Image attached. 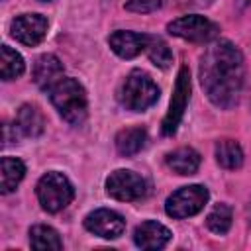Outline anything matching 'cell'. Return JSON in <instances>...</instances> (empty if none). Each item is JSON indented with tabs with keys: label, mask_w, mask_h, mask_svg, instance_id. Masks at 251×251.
<instances>
[{
	"label": "cell",
	"mask_w": 251,
	"mask_h": 251,
	"mask_svg": "<svg viewBox=\"0 0 251 251\" xmlns=\"http://www.w3.org/2000/svg\"><path fill=\"white\" fill-rule=\"evenodd\" d=\"M167 31L171 35H176L192 43H210L218 37L220 25L200 14H188V16L173 20L167 25Z\"/></svg>",
	"instance_id": "obj_5"
},
{
	"label": "cell",
	"mask_w": 251,
	"mask_h": 251,
	"mask_svg": "<svg viewBox=\"0 0 251 251\" xmlns=\"http://www.w3.org/2000/svg\"><path fill=\"white\" fill-rule=\"evenodd\" d=\"M84 227L98 237L116 239L126 231V220L108 208H98L84 218Z\"/></svg>",
	"instance_id": "obj_10"
},
{
	"label": "cell",
	"mask_w": 251,
	"mask_h": 251,
	"mask_svg": "<svg viewBox=\"0 0 251 251\" xmlns=\"http://www.w3.org/2000/svg\"><path fill=\"white\" fill-rule=\"evenodd\" d=\"M24 175H25V165H24L22 159L2 157V182H0L2 194H8V192L16 190V186L20 184Z\"/></svg>",
	"instance_id": "obj_17"
},
{
	"label": "cell",
	"mask_w": 251,
	"mask_h": 251,
	"mask_svg": "<svg viewBox=\"0 0 251 251\" xmlns=\"http://www.w3.org/2000/svg\"><path fill=\"white\" fill-rule=\"evenodd\" d=\"M171 229L159 222L147 220L139 224L133 231V241L139 249H161L171 241Z\"/></svg>",
	"instance_id": "obj_12"
},
{
	"label": "cell",
	"mask_w": 251,
	"mask_h": 251,
	"mask_svg": "<svg viewBox=\"0 0 251 251\" xmlns=\"http://www.w3.org/2000/svg\"><path fill=\"white\" fill-rule=\"evenodd\" d=\"M29 245L33 249H63V241L59 233L49 226H33L29 229Z\"/></svg>",
	"instance_id": "obj_20"
},
{
	"label": "cell",
	"mask_w": 251,
	"mask_h": 251,
	"mask_svg": "<svg viewBox=\"0 0 251 251\" xmlns=\"http://www.w3.org/2000/svg\"><path fill=\"white\" fill-rule=\"evenodd\" d=\"M61 76H63V65L55 55L45 53L35 61V65H33V82L37 86L47 90Z\"/></svg>",
	"instance_id": "obj_13"
},
{
	"label": "cell",
	"mask_w": 251,
	"mask_h": 251,
	"mask_svg": "<svg viewBox=\"0 0 251 251\" xmlns=\"http://www.w3.org/2000/svg\"><path fill=\"white\" fill-rule=\"evenodd\" d=\"M210 198V192L206 186L202 184H190V186H182L178 190H175L167 202H165V212L171 216V218H176V220H182V218H188V216H194L198 214L206 202Z\"/></svg>",
	"instance_id": "obj_6"
},
{
	"label": "cell",
	"mask_w": 251,
	"mask_h": 251,
	"mask_svg": "<svg viewBox=\"0 0 251 251\" xmlns=\"http://www.w3.org/2000/svg\"><path fill=\"white\" fill-rule=\"evenodd\" d=\"M118 100L131 112H143L159 100V86L145 71L133 69L120 86Z\"/></svg>",
	"instance_id": "obj_3"
},
{
	"label": "cell",
	"mask_w": 251,
	"mask_h": 251,
	"mask_svg": "<svg viewBox=\"0 0 251 251\" xmlns=\"http://www.w3.org/2000/svg\"><path fill=\"white\" fill-rule=\"evenodd\" d=\"M10 31H12V37L18 39L20 43L33 47V45L41 43L47 33V18L41 14L16 16L10 24Z\"/></svg>",
	"instance_id": "obj_9"
},
{
	"label": "cell",
	"mask_w": 251,
	"mask_h": 251,
	"mask_svg": "<svg viewBox=\"0 0 251 251\" xmlns=\"http://www.w3.org/2000/svg\"><path fill=\"white\" fill-rule=\"evenodd\" d=\"M106 192L116 200L133 202V200H141L147 194V182L141 175L133 171L118 169L106 178Z\"/></svg>",
	"instance_id": "obj_8"
},
{
	"label": "cell",
	"mask_w": 251,
	"mask_h": 251,
	"mask_svg": "<svg viewBox=\"0 0 251 251\" xmlns=\"http://www.w3.org/2000/svg\"><path fill=\"white\" fill-rule=\"evenodd\" d=\"M165 0H127L126 2V10L129 12H137V14H149L155 12L163 6Z\"/></svg>",
	"instance_id": "obj_23"
},
{
	"label": "cell",
	"mask_w": 251,
	"mask_h": 251,
	"mask_svg": "<svg viewBox=\"0 0 251 251\" xmlns=\"http://www.w3.org/2000/svg\"><path fill=\"white\" fill-rule=\"evenodd\" d=\"M49 98L55 110L61 114L65 122L71 126H80L88 116V100L82 84L76 78L61 76L57 82H53L49 88Z\"/></svg>",
	"instance_id": "obj_2"
},
{
	"label": "cell",
	"mask_w": 251,
	"mask_h": 251,
	"mask_svg": "<svg viewBox=\"0 0 251 251\" xmlns=\"http://www.w3.org/2000/svg\"><path fill=\"white\" fill-rule=\"evenodd\" d=\"M147 131L143 127H126L116 135V149L124 157H131L145 147Z\"/></svg>",
	"instance_id": "obj_16"
},
{
	"label": "cell",
	"mask_w": 251,
	"mask_h": 251,
	"mask_svg": "<svg viewBox=\"0 0 251 251\" xmlns=\"http://www.w3.org/2000/svg\"><path fill=\"white\" fill-rule=\"evenodd\" d=\"M245 80V63L241 51L227 39H214L200 59V84L208 100L229 110L239 102Z\"/></svg>",
	"instance_id": "obj_1"
},
{
	"label": "cell",
	"mask_w": 251,
	"mask_h": 251,
	"mask_svg": "<svg viewBox=\"0 0 251 251\" xmlns=\"http://www.w3.org/2000/svg\"><path fill=\"white\" fill-rule=\"evenodd\" d=\"M45 2H47V0H45Z\"/></svg>",
	"instance_id": "obj_24"
},
{
	"label": "cell",
	"mask_w": 251,
	"mask_h": 251,
	"mask_svg": "<svg viewBox=\"0 0 251 251\" xmlns=\"http://www.w3.org/2000/svg\"><path fill=\"white\" fill-rule=\"evenodd\" d=\"M188 100H190V71L186 65H182L178 69V75L175 80V90L171 96V104H169L167 116H165L163 126H161L163 135H173L178 129V124L184 116Z\"/></svg>",
	"instance_id": "obj_7"
},
{
	"label": "cell",
	"mask_w": 251,
	"mask_h": 251,
	"mask_svg": "<svg viewBox=\"0 0 251 251\" xmlns=\"http://www.w3.org/2000/svg\"><path fill=\"white\" fill-rule=\"evenodd\" d=\"M167 165L176 175H194L200 167V153L192 147H178L171 153H167Z\"/></svg>",
	"instance_id": "obj_15"
},
{
	"label": "cell",
	"mask_w": 251,
	"mask_h": 251,
	"mask_svg": "<svg viewBox=\"0 0 251 251\" xmlns=\"http://www.w3.org/2000/svg\"><path fill=\"white\" fill-rule=\"evenodd\" d=\"M216 161L229 171H235L243 165V151L237 141L233 139H222L216 143Z\"/></svg>",
	"instance_id": "obj_18"
},
{
	"label": "cell",
	"mask_w": 251,
	"mask_h": 251,
	"mask_svg": "<svg viewBox=\"0 0 251 251\" xmlns=\"http://www.w3.org/2000/svg\"><path fill=\"white\" fill-rule=\"evenodd\" d=\"M147 55L151 59V63L159 69H169L171 63H173V53L169 49V45L157 37V35H149V43H147Z\"/></svg>",
	"instance_id": "obj_22"
},
{
	"label": "cell",
	"mask_w": 251,
	"mask_h": 251,
	"mask_svg": "<svg viewBox=\"0 0 251 251\" xmlns=\"http://www.w3.org/2000/svg\"><path fill=\"white\" fill-rule=\"evenodd\" d=\"M16 127L25 137H39L45 129V118L35 104H24L16 116Z\"/></svg>",
	"instance_id": "obj_14"
},
{
	"label": "cell",
	"mask_w": 251,
	"mask_h": 251,
	"mask_svg": "<svg viewBox=\"0 0 251 251\" xmlns=\"http://www.w3.org/2000/svg\"><path fill=\"white\" fill-rule=\"evenodd\" d=\"M231 220H233V214H231V208L227 204H216L212 208V212L206 216V226L210 231L214 233H227V229L231 227Z\"/></svg>",
	"instance_id": "obj_21"
},
{
	"label": "cell",
	"mask_w": 251,
	"mask_h": 251,
	"mask_svg": "<svg viewBox=\"0 0 251 251\" xmlns=\"http://www.w3.org/2000/svg\"><path fill=\"white\" fill-rule=\"evenodd\" d=\"M37 200L41 204L43 210L55 214L63 208H67L71 204V200L75 198V188L71 184V180L57 171L45 173L39 182H37Z\"/></svg>",
	"instance_id": "obj_4"
},
{
	"label": "cell",
	"mask_w": 251,
	"mask_h": 251,
	"mask_svg": "<svg viewBox=\"0 0 251 251\" xmlns=\"http://www.w3.org/2000/svg\"><path fill=\"white\" fill-rule=\"evenodd\" d=\"M25 71V63L18 51H14L10 45H2L0 49V75L4 80H12L22 76Z\"/></svg>",
	"instance_id": "obj_19"
},
{
	"label": "cell",
	"mask_w": 251,
	"mask_h": 251,
	"mask_svg": "<svg viewBox=\"0 0 251 251\" xmlns=\"http://www.w3.org/2000/svg\"><path fill=\"white\" fill-rule=\"evenodd\" d=\"M108 43L112 51L122 57V59H133L141 51L147 49L149 35L147 33H137V31H127V29H118L108 37Z\"/></svg>",
	"instance_id": "obj_11"
}]
</instances>
